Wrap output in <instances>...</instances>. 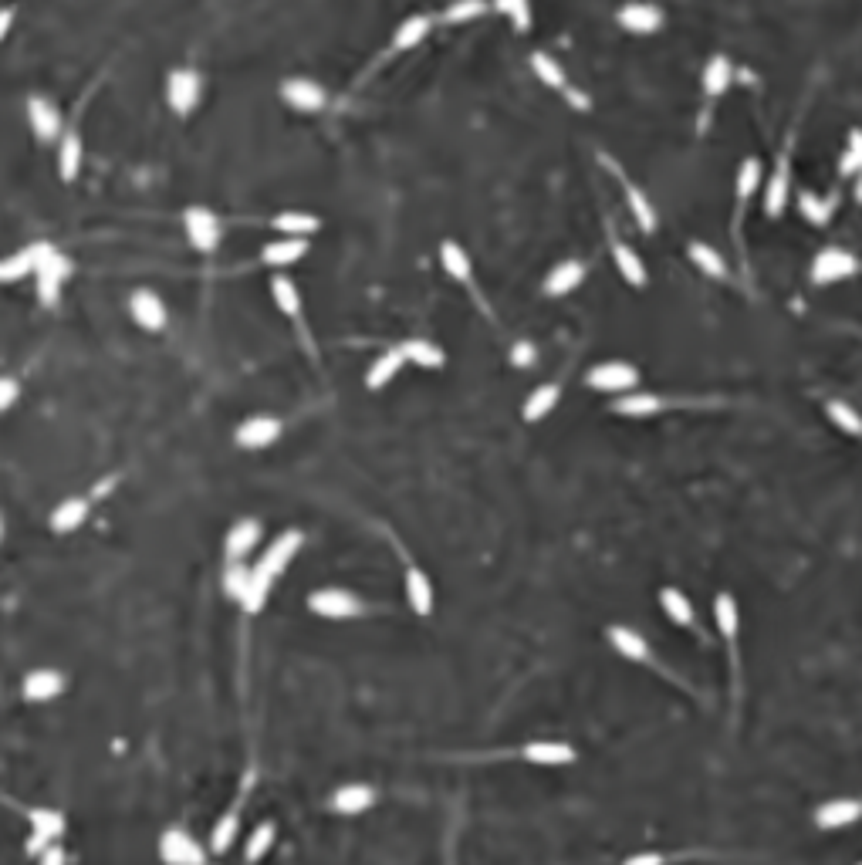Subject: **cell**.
I'll use <instances>...</instances> for the list:
<instances>
[{"instance_id":"obj_13","label":"cell","mask_w":862,"mask_h":865,"mask_svg":"<svg viewBox=\"0 0 862 865\" xmlns=\"http://www.w3.org/2000/svg\"><path fill=\"white\" fill-rule=\"evenodd\" d=\"M521 757L538 768H562V764H575V747L562 740H531L521 747Z\"/></svg>"},{"instance_id":"obj_14","label":"cell","mask_w":862,"mask_h":865,"mask_svg":"<svg viewBox=\"0 0 862 865\" xmlns=\"http://www.w3.org/2000/svg\"><path fill=\"white\" fill-rule=\"evenodd\" d=\"M281 95H284V102L298 112H318V109H325V102H328L325 88L318 82H311V78H288V82L281 85Z\"/></svg>"},{"instance_id":"obj_17","label":"cell","mask_w":862,"mask_h":865,"mask_svg":"<svg viewBox=\"0 0 862 865\" xmlns=\"http://www.w3.org/2000/svg\"><path fill=\"white\" fill-rule=\"evenodd\" d=\"M257 541H261V524L254 521V517H244V521H237L234 528L227 531V561H244V555H251V551L257 548Z\"/></svg>"},{"instance_id":"obj_15","label":"cell","mask_w":862,"mask_h":865,"mask_svg":"<svg viewBox=\"0 0 862 865\" xmlns=\"http://www.w3.org/2000/svg\"><path fill=\"white\" fill-rule=\"evenodd\" d=\"M21 693H24V700H31V703H48L65 693V676L58 670H31L24 676Z\"/></svg>"},{"instance_id":"obj_46","label":"cell","mask_w":862,"mask_h":865,"mask_svg":"<svg viewBox=\"0 0 862 865\" xmlns=\"http://www.w3.org/2000/svg\"><path fill=\"white\" fill-rule=\"evenodd\" d=\"M798 213H802L812 227H825L832 217V203L822 200V196H815L812 190H802L798 193Z\"/></svg>"},{"instance_id":"obj_5","label":"cell","mask_w":862,"mask_h":865,"mask_svg":"<svg viewBox=\"0 0 862 865\" xmlns=\"http://www.w3.org/2000/svg\"><path fill=\"white\" fill-rule=\"evenodd\" d=\"M186 240L197 247L200 254H213L220 247V220L213 217L207 207H190L183 213Z\"/></svg>"},{"instance_id":"obj_38","label":"cell","mask_w":862,"mask_h":865,"mask_svg":"<svg viewBox=\"0 0 862 865\" xmlns=\"http://www.w3.org/2000/svg\"><path fill=\"white\" fill-rule=\"evenodd\" d=\"M660 609L666 612V619L677 622L680 629L693 626V602L680 592V588H663V592H660Z\"/></svg>"},{"instance_id":"obj_55","label":"cell","mask_w":862,"mask_h":865,"mask_svg":"<svg viewBox=\"0 0 862 865\" xmlns=\"http://www.w3.org/2000/svg\"><path fill=\"white\" fill-rule=\"evenodd\" d=\"M14 399H17V382L4 379V382H0V409H11Z\"/></svg>"},{"instance_id":"obj_3","label":"cell","mask_w":862,"mask_h":865,"mask_svg":"<svg viewBox=\"0 0 862 865\" xmlns=\"http://www.w3.org/2000/svg\"><path fill=\"white\" fill-rule=\"evenodd\" d=\"M159 859L163 865H207V849L183 828H166L159 838Z\"/></svg>"},{"instance_id":"obj_10","label":"cell","mask_w":862,"mask_h":865,"mask_svg":"<svg viewBox=\"0 0 862 865\" xmlns=\"http://www.w3.org/2000/svg\"><path fill=\"white\" fill-rule=\"evenodd\" d=\"M281 436V419H274V416H251V419H244L241 426H237V433H234V443L241 450H264V447H271L274 440H278Z\"/></svg>"},{"instance_id":"obj_56","label":"cell","mask_w":862,"mask_h":865,"mask_svg":"<svg viewBox=\"0 0 862 865\" xmlns=\"http://www.w3.org/2000/svg\"><path fill=\"white\" fill-rule=\"evenodd\" d=\"M38 865H65V849L61 845H51L38 855Z\"/></svg>"},{"instance_id":"obj_27","label":"cell","mask_w":862,"mask_h":865,"mask_svg":"<svg viewBox=\"0 0 862 865\" xmlns=\"http://www.w3.org/2000/svg\"><path fill=\"white\" fill-rule=\"evenodd\" d=\"M406 599H410V609L416 615H430L433 612V582L426 578V572L420 568H406Z\"/></svg>"},{"instance_id":"obj_2","label":"cell","mask_w":862,"mask_h":865,"mask_svg":"<svg viewBox=\"0 0 862 865\" xmlns=\"http://www.w3.org/2000/svg\"><path fill=\"white\" fill-rule=\"evenodd\" d=\"M308 609L322 615V619H355V615L366 612V605L349 588H318V592L308 595Z\"/></svg>"},{"instance_id":"obj_40","label":"cell","mask_w":862,"mask_h":865,"mask_svg":"<svg viewBox=\"0 0 862 865\" xmlns=\"http://www.w3.org/2000/svg\"><path fill=\"white\" fill-rule=\"evenodd\" d=\"M761 176H764L761 159H758V156H748V159H744V163L737 166V176H734V193H737V200L748 203L751 196H754V190H758V186H761Z\"/></svg>"},{"instance_id":"obj_52","label":"cell","mask_w":862,"mask_h":865,"mask_svg":"<svg viewBox=\"0 0 862 865\" xmlns=\"http://www.w3.org/2000/svg\"><path fill=\"white\" fill-rule=\"evenodd\" d=\"M494 7H497L501 14H508L518 31H528V28H531V7H528V0H494Z\"/></svg>"},{"instance_id":"obj_12","label":"cell","mask_w":862,"mask_h":865,"mask_svg":"<svg viewBox=\"0 0 862 865\" xmlns=\"http://www.w3.org/2000/svg\"><path fill=\"white\" fill-rule=\"evenodd\" d=\"M129 315L136 325L146 328V332H163L166 328V305H163V298L149 288H139L129 298Z\"/></svg>"},{"instance_id":"obj_6","label":"cell","mask_w":862,"mask_h":865,"mask_svg":"<svg viewBox=\"0 0 862 865\" xmlns=\"http://www.w3.org/2000/svg\"><path fill=\"white\" fill-rule=\"evenodd\" d=\"M862 818V798H829L815 808L812 822L819 832H839V828L856 825Z\"/></svg>"},{"instance_id":"obj_50","label":"cell","mask_w":862,"mask_h":865,"mask_svg":"<svg viewBox=\"0 0 862 865\" xmlns=\"http://www.w3.org/2000/svg\"><path fill=\"white\" fill-rule=\"evenodd\" d=\"M481 14H487V0H453L447 11H443V21L467 24V21H477Z\"/></svg>"},{"instance_id":"obj_19","label":"cell","mask_w":862,"mask_h":865,"mask_svg":"<svg viewBox=\"0 0 862 865\" xmlns=\"http://www.w3.org/2000/svg\"><path fill=\"white\" fill-rule=\"evenodd\" d=\"M609 642L622 659H629V663H646V659H650V642L643 639V632H636L629 626H612Z\"/></svg>"},{"instance_id":"obj_20","label":"cell","mask_w":862,"mask_h":865,"mask_svg":"<svg viewBox=\"0 0 862 865\" xmlns=\"http://www.w3.org/2000/svg\"><path fill=\"white\" fill-rule=\"evenodd\" d=\"M372 805H376V791L369 784H342L332 795V811H339V815H362Z\"/></svg>"},{"instance_id":"obj_29","label":"cell","mask_w":862,"mask_h":865,"mask_svg":"<svg viewBox=\"0 0 862 865\" xmlns=\"http://www.w3.org/2000/svg\"><path fill=\"white\" fill-rule=\"evenodd\" d=\"M440 264H443V271H447L453 281H460V284L474 281V261H470L464 247L453 244V240H443V244H440Z\"/></svg>"},{"instance_id":"obj_54","label":"cell","mask_w":862,"mask_h":865,"mask_svg":"<svg viewBox=\"0 0 862 865\" xmlns=\"http://www.w3.org/2000/svg\"><path fill=\"white\" fill-rule=\"evenodd\" d=\"M622 865H666V855L663 852H636V855H629Z\"/></svg>"},{"instance_id":"obj_49","label":"cell","mask_w":862,"mask_h":865,"mask_svg":"<svg viewBox=\"0 0 862 865\" xmlns=\"http://www.w3.org/2000/svg\"><path fill=\"white\" fill-rule=\"evenodd\" d=\"M859 173H862V129H852L839 159V176H852L856 180Z\"/></svg>"},{"instance_id":"obj_33","label":"cell","mask_w":862,"mask_h":865,"mask_svg":"<svg viewBox=\"0 0 862 865\" xmlns=\"http://www.w3.org/2000/svg\"><path fill=\"white\" fill-rule=\"evenodd\" d=\"M687 254H690L693 267H697V271H704L707 278H714V281H724V278H727V261L721 257V251H717V247L704 244V240H693Z\"/></svg>"},{"instance_id":"obj_53","label":"cell","mask_w":862,"mask_h":865,"mask_svg":"<svg viewBox=\"0 0 862 865\" xmlns=\"http://www.w3.org/2000/svg\"><path fill=\"white\" fill-rule=\"evenodd\" d=\"M535 359H538V352H535V345L531 342H518L511 349V362L518 365V369H528V365H535Z\"/></svg>"},{"instance_id":"obj_35","label":"cell","mask_w":862,"mask_h":865,"mask_svg":"<svg viewBox=\"0 0 862 865\" xmlns=\"http://www.w3.org/2000/svg\"><path fill=\"white\" fill-rule=\"evenodd\" d=\"M399 352L406 355V362L423 365V369H443V349L426 342V338H406V342L399 345Z\"/></svg>"},{"instance_id":"obj_9","label":"cell","mask_w":862,"mask_h":865,"mask_svg":"<svg viewBox=\"0 0 862 865\" xmlns=\"http://www.w3.org/2000/svg\"><path fill=\"white\" fill-rule=\"evenodd\" d=\"M166 98H170L176 115H190L200 102V75L193 68H176L166 82Z\"/></svg>"},{"instance_id":"obj_42","label":"cell","mask_w":862,"mask_h":865,"mask_svg":"<svg viewBox=\"0 0 862 865\" xmlns=\"http://www.w3.org/2000/svg\"><path fill=\"white\" fill-rule=\"evenodd\" d=\"M271 294H274V305L281 308V315H288V318L301 315V294H298L295 281H291V278L274 274V278H271Z\"/></svg>"},{"instance_id":"obj_47","label":"cell","mask_w":862,"mask_h":865,"mask_svg":"<svg viewBox=\"0 0 862 865\" xmlns=\"http://www.w3.org/2000/svg\"><path fill=\"white\" fill-rule=\"evenodd\" d=\"M274 835H278V825H274V822H261V825H257L254 832H251V838H247L244 859L251 862V865H254V862H261L264 855L271 852V845H274Z\"/></svg>"},{"instance_id":"obj_23","label":"cell","mask_w":862,"mask_h":865,"mask_svg":"<svg viewBox=\"0 0 862 865\" xmlns=\"http://www.w3.org/2000/svg\"><path fill=\"white\" fill-rule=\"evenodd\" d=\"M308 254V240L305 237H281V240H271V244L261 247V261L271 264V267H288L301 261Z\"/></svg>"},{"instance_id":"obj_32","label":"cell","mask_w":862,"mask_h":865,"mask_svg":"<svg viewBox=\"0 0 862 865\" xmlns=\"http://www.w3.org/2000/svg\"><path fill=\"white\" fill-rule=\"evenodd\" d=\"M558 399H562V389H558L555 382H545V386H538L528 399H524V409H521L524 423H538V419H545V416L558 406Z\"/></svg>"},{"instance_id":"obj_22","label":"cell","mask_w":862,"mask_h":865,"mask_svg":"<svg viewBox=\"0 0 862 865\" xmlns=\"http://www.w3.org/2000/svg\"><path fill=\"white\" fill-rule=\"evenodd\" d=\"M612 261H616V271L622 274V281L629 288H646L650 281V271H646L643 257H639L629 244H612Z\"/></svg>"},{"instance_id":"obj_1","label":"cell","mask_w":862,"mask_h":865,"mask_svg":"<svg viewBox=\"0 0 862 865\" xmlns=\"http://www.w3.org/2000/svg\"><path fill=\"white\" fill-rule=\"evenodd\" d=\"M859 271V261L842 247H822L812 261V284L815 288H832V284L852 278Z\"/></svg>"},{"instance_id":"obj_37","label":"cell","mask_w":862,"mask_h":865,"mask_svg":"<svg viewBox=\"0 0 862 865\" xmlns=\"http://www.w3.org/2000/svg\"><path fill=\"white\" fill-rule=\"evenodd\" d=\"M426 34H430V17H426V14H410V17H406V21L396 28L393 48H396V51H413L416 44L426 41Z\"/></svg>"},{"instance_id":"obj_26","label":"cell","mask_w":862,"mask_h":865,"mask_svg":"<svg viewBox=\"0 0 862 865\" xmlns=\"http://www.w3.org/2000/svg\"><path fill=\"white\" fill-rule=\"evenodd\" d=\"M714 622H717V632L724 636L727 646H734L737 632H741V609H737V599L731 592H721L714 599Z\"/></svg>"},{"instance_id":"obj_8","label":"cell","mask_w":862,"mask_h":865,"mask_svg":"<svg viewBox=\"0 0 862 865\" xmlns=\"http://www.w3.org/2000/svg\"><path fill=\"white\" fill-rule=\"evenodd\" d=\"M68 274H71V261H68V257L61 254V251H55V247H51L48 257H44L41 267H38V294H41V301H44L48 308L58 305L61 284H65Z\"/></svg>"},{"instance_id":"obj_4","label":"cell","mask_w":862,"mask_h":865,"mask_svg":"<svg viewBox=\"0 0 862 865\" xmlns=\"http://www.w3.org/2000/svg\"><path fill=\"white\" fill-rule=\"evenodd\" d=\"M585 382H589V389H595V392H626V389H636L639 372H636L633 362L612 359V362L592 365Z\"/></svg>"},{"instance_id":"obj_28","label":"cell","mask_w":862,"mask_h":865,"mask_svg":"<svg viewBox=\"0 0 862 865\" xmlns=\"http://www.w3.org/2000/svg\"><path fill=\"white\" fill-rule=\"evenodd\" d=\"M271 227L281 230V237H305L308 240L318 227H322V220H318L315 213H305V210H284L271 220Z\"/></svg>"},{"instance_id":"obj_30","label":"cell","mask_w":862,"mask_h":865,"mask_svg":"<svg viewBox=\"0 0 862 865\" xmlns=\"http://www.w3.org/2000/svg\"><path fill=\"white\" fill-rule=\"evenodd\" d=\"M700 82H704L707 98H721L727 88H731V82H734L731 58H727V55H714V58H710L707 68H704V78H700Z\"/></svg>"},{"instance_id":"obj_24","label":"cell","mask_w":862,"mask_h":865,"mask_svg":"<svg viewBox=\"0 0 862 865\" xmlns=\"http://www.w3.org/2000/svg\"><path fill=\"white\" fill-rule=\"evenodd\" d=\"M28 122H31V129L38 132V139H55L58 129H61L58 109L48 102V98H41V95H31V98H28Z\"/></svg>"},{"instance_id":"obj_25","label":"cell","mask_w":862,"mask_h":865,"mask_svg":"<svg viewBox=\"0 0 862 865\" xmlns=\"http://www.w3.org/2000/svg\"><path fill=\"white\" fill-rule=\"evenodd\" d=\"M88 517V497H68V501H61L55 511H51L48 524L55 534H68L75 528H82Z\"/></svg>"},{"instance_id":"obj_43","label":"cell","mask_w":862,"mask_h":865,"mask_svg":"<svg viewBox=\"0 0 862 865\" xmlns=\"http://www.w3.org/2000/svg\"><path fill=\"white\" fill-rule=\"evenodd\" d=\"M28 825H31V835H44V838H55L65 832V815L55 808H31L28 811Z\"/></svg>"},{"instance_id":"obj_44","label":"cell","mask_w":862,"mask_h":865,"mask_svg":"<svg viewBox=\"0 0 862 865\" xmlns=\"http://www.w3.org/2000/svg\"><path fill=\"white\" fill-rule=\"evenodd\" d=\"M271 585H274V578H271L268 572H261V568H254L251 585H247V592H244V599H241V609H244L247 615L261 612L264 602H268V595H271Z\"/></svg>"},{"instance_id":"obj_36","label":"cell","mask_w":862,"mask_h":865,"mask_svg":"<svg viewBox=\"0 0 862 865\" xmlns=\"http://www.w3.org/2000/svg\"><path fill=\"white\" fill-rule=\"evenodd\" d=\"M58 173H61V180H65V183H75L78 173H82V139H78V132H68V136L61 139Z\"/></svg>"},{"instance_id":"obj_58","label":"cell","mask_w":862,"mask_h":865,"mask_svg":"<svg viewBox=\"0 0 862 865\" xmlns=\"http://www.w3.org/2000/svg\"><path fill=\"white\" fill-rule=\"evenodd\" d=\"M856 203H859V207H862V173L856 176Z\"/></svg>"},{"instance_id":"obj_51","label":"cell","mask_w":862,"mask_h":865,"mask_svg":"<svg viewBox=\"0 0 862 865\" xmlns=\"http://www.w3.org/2000/svg\"><path fill=\"white\" fill-rule=\"evenodd\" d=\"M251 575H254V568H244L241 561H230V568H227V575H224V588H227V595H230L234 602L244 599L247 585H251Z\"/></svg>"},{"instance_id":"obj_21","label":"cell","mask_w":862,"mask_h":865,"mask_svg":"<svg viewBox=\"0 0 862 865\" xmlns=\"http://www.w3.org/2000/svg\"><path fill=\"white\" fill-rule=\"evenodd\" d=\"M585 281V264L582 261H562L552 267V274L545 278V294H552V298H562V294H572L579 284Z\"/></svg>"},{"instance_id":"obj_11","label":"cell","mask_w":862,"mask_h":865,"mask_svg":"<svg viewBox=\"0 0 862 865\" xmlns=\"http://www.w3.org/2000/svg\"><path fill=\"white\" fill-rule=\"evenodd\" d=\"M616 21L622 31L629 34H653L663 28V11L656 4H643V0H633V4H622L616 11Z\"/></svg>"},{"instance_id":"obj_34","label":"cell","mask_w":862,"mask_h":865,"mask_svg":"<svg viewBox=\"0 0 862 865\" xmlns=\"http://www.w3.org/2000/svg\"><path fill=\"white\" fill-rule=\"evenodd\" d=\"M406 365V355L399 352V349H389V352H382L376 362L369 365V372H366V386L376 392V389H382V386H389V382H393V376L399 369H403Z\"/></svg>"},{"instance_id":"obj_41","label":"cell","mask_w":862,"mask_h":865,"mask_svg":"<svg viewBox=\"0 0 862 865\" xmlns=\"http://www.w3.org/2000/svg\"><path fill=\"white\" fill-rule=\"evenodd\" d=\"M622 190H626V200H629V210H633L636 224L643 227L646 234H653V230H656V210H653V203L646 200V193L639 190L636 183H629V180H622Z\"/></svg>"},{"instance_id":"obj_59","label":"cell","mask_w":862,"mask_h":865,"mask_svg":"<svg viewBox=\"0 0 862 865\" xmlns=\"http://www.w3.org/2000/svg\"><path fill=\"white\" fill-rule=\"evenodd\" d=\"M856 865H862V862H856Z\"/></svg>"},{"instance_id":"obj_31","label":"cell","mask_w":862,"mask_h":865,"mask_svg":"<svg viewBox=\"0 0 862 865\" xmlns=\"http://www.w3.org/2000/svg\"><path fill=\"white\" fill-rule=\"evenodd\" d=\"M612 409H616L619 416H629V419H646V416L660 413L663 399L653 396V392H626V396H619L616 403H612Z\"/></svg>"},{"instance_id":"obj_45","label":"cell","mask_w":862,"mask_h":865,"mask_svg":"<svg viewBox=\"0 0 862 865\" xmlns=\"http://www.w3.org/2000/svg\"><path fill=\"white\" fill-rule=\"evenodd\" d=\"M237 832H241V815H237V811H227V815L220 818V822L213 825V832H210V852L224 855L230 845L237 842Z\"/></svg>"},{"instance_id":"obj_16","label":"cell","mask_w":862,"mask_h":865,"mask_svg":"<svg viewBox=\"0 0 862 865\" xmlns=\"http://www.w3.org/2000/svg\"><path fill=\"white\" fill-rule=\"evenodd\" d=\"M788 203H792V176H788V159H781L775 176L764 186V213H768L771 220H778Z\"/></svg>"},{"instance_id":"obj_18","label":"cell","mask_w":862,"mask_h":865,"mask_svg":"<svg viewBox=\"0 0 862 865\" xmlns=\"http://www.w3.org/2000/svg\"><path fill=\"white\" fill-rule=\"evenodd\" d=\"M48 251H51V244H31V247H24L21 254H11L4 261V267H0V278L11 284L17 278H24V274H38V267L44 257H48Z\"/></svg>"},{"instance_id":"obj_7","label":"cell","mask_w":862,"mask_h":865,"mask_svg":"<svg viewBox=\"0 0 862 865\" xmlns=\"http://www.w3.org/2000/svg\"><path fill=\"white\" fill-rule=\"evenodd\" d=\"M301 545H305V534L301 531H281L278 538L264 548V555L254 568H261V572H268L271 578H278V575H284V568H291V561H295Z\"/></svg>"},{"instance_id":"obj_39","label":"cell","mask_w":862,"mask_h":865,"mask_svg":"<svg viewBox=\"0 0 862 865\" xmlns=\"http://www.w3.org/2000/svg\"><path fill=\"white\" fill-rule=\"evenodd\" d=\"M825 413H829L835 430H842L846 436H862V416L856 406H849L846 399H829L825 403Z\"/></svg>"},{"instance_id":"obj_48","label":"cell","mask_w":862,"mask_h":865,"mask_svg":"<svg viewBox=\"0 0 862 865\" xmlns=\"http://www.w3.org/2000/svg\"><path fill=\"white\" fill-rule=\"evenodd\" d=\"M531 71H535V78H541L548 88H565V71L548 51H535V55H531Z\"/></svg>"},{"instance_id":"obj_57","label":"cell","mask_w":862,"mask_h":865,"mask_svg":"<svg viewBox=\"0 0 862 865\" xmlns=\"http://www.w3.org/2000/svg\"><path fill=\"white\" fill-rule=\"evenodd\" d=\"M11 21H14V11L7 7L4 17H0V34H4V38H7V31H11Z\"/></svg>"}]
</instances>
